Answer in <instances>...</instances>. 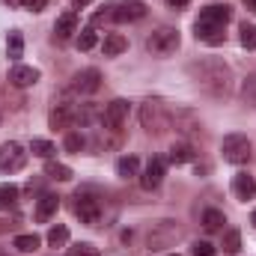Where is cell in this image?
Here are the masks:
<instances>
[{
    "label": "cell",
    "instance_id": "20",
    "mask_svg": "<svg viewBox=\"0 0 256 256\" xmlns=\"http://www.w3.org/2000/svg\"><path fill=\"white\" fill-rule=\"evenodd\" d=\"M72 116H74V114H72L68 104H57V108L51 110V116H48V126L51 128H66L68 122H72Z\"/></svg>",
    "mask_w": 256,
    "mask_h": 256
},
{
    "label": "cell",
    "instance_id": "37",
    "mask_svg": "<svg viewBox=\"0 0 256 256\" xmlns=\"http://www.w3.org/2000/svg\"><path fill=\"white\" fill-rule=\"evenodd\" d=\"M191 0H167V6H173V9H185Z\"/></svg>",
    "mask_w": 256,
    "mask_h": 256
},
{
    "label": "cell",
    "instance_id": "6",
    "mask_svg": "<svg viewBox=\"0 0 256 256\" xmlns=\"http://www.w3.org/2000/svg\"><path fill=\"white\" fill-rule=\"evenodd\" d=\"M24 164H27L24 146L15 143V140H6V143L0 146V170H3V173H18Z\"/></svg>",
    "mask_w": 256,
    "mask_h": 256
},
{
    "label": "cell",
    "instance_id": "18",
    "mask_svg": "<svg viewBox=\"0 0 256 256\" xmlns=\"http://www.w3.org/2000/svg\"><path fill=\"white\" fill-rule=\"evenodd\" d=\"M126 48H128V39L122 33H104V42H102L104 57H120Z\"/></svg>",
    "mask_w": 256,
    "mask_h": 256
},
{
    "label": "cell",
    "instance_id": "35",
    "mask_svg": "<svg viewBox=\"0 0 256 256\" xmlns=\"http://www.w3.org/2000/svg\"><path fill=\"white\" fill-rule=\"evenodd\" d=\"M191 254H194V256H212V254H214V248H212L208 242H194Z\"/></svg>",
    "mask_w": 256,
    "mask_h": 256
},
{
    "label": "cell",
    "instance_id": "7",
    "mask_svg": "<svg viewBox=\"0 0 256 256\" xmlns=\"http://www.w3.org/2000/svg\"><path fill=\"white\" fill-rule=\"evenodd\" d=\"M164 173H167V161L164 158H149L143 176H140V188L143 191H155L161 182H164Z\"/></svg>",
    "mask_w": 256,
    "mask_h": 256
},
{
    "label": "cell",
    "instance_id": "24",
    "mask_svg": "<svg viewBox=\"0 0 256 256\" xmlns=\"http://www.w3.org/2000/svg\"><path fill=\"white\" fill-rule=\"evenodd\" d=\"M137 170H140V161H137L134 155H122V158L116 161V173H120L122 179H131V176H137Z\"/></svg>",
    "mask_w": 256,
    "mask_h": 256
},
{
    "label": "cell",
    "instance_id": "39",
    "mask_svg": "<svg viewBox=\"0 0 256 256\" xmlns=\"http://www.w3.org/2000/svg\"><path fill=\"white\" fill-rule=\"evenodd\" d=\"M90 3H92V0H72L74 9H84V6H90Z\"/></svg>",
    "mask_w": 256,
    "mask_h": 256
},
{
    "label": "cell",
    "instance_id": "28",
    "mask_svg": "<svg viewBox=\"0 0 256 256\" xmlns=\"http://www.w3.org/2000/svg\"><path fill=\"white\" fill-rule=\"evenodd\" d=\"M96 42H98V33H96L92 27H84V30L78 33V48H80V51H90V48H96Z\"/></svg>",
    "mask_w": 256,
    "mask_h": 256
},
{
    "label": "cell",
    "instance_id": "16",
    "mask_svg": "<svg viewBox=\"0 0 256 256\" xmlns=\"http://www.w3.org/2000/svg\"><path fill=\"white\" fill-rule=\"evenodd\" d=\"M232 194L238 200H254L256 196V179L250 173H236L232 176Z\"/></svg>",
    "mask_w": 256,
    "mask_h": 256
},
{
    "label": "cell",
    "instance_id": "23",
    "mask_svg": "<svg viewBox=\"0 0 256 256\" xmlns=\"http://www.w3.org/2000/svg\"><path fill=\"white\" fill-rule=\"evenodd\" d=\"M224 224H226L224 212H218V208H206V212H202V226H206L208 232H218Z\"/></svg>",
    "mask_w": 256,
    "mask_h": 256
},
{
    "label": "cell",
    "instance_id": "11",
    "mask_svg": "<svg viewBox=\"0 0 256 256\" xmlns=\"http://www.w3.org/2000/svg\"><path fill=\"white\" fill-rule=\"evenodd\" d=\"M78 92H84V96H92V92H98V86H102V72L98 68H84V72H78L74 74V84H72Z\"/></svg>",
    "mask_w": 256,
    "mask_h": 256
},
{
    "label": "cell",
    "instance_id": "42",
    "mask_svg": "<svg viewBox=\"0 0 256 256\" xmlns=\"http://www.w3.org/2000/svg\"><path fill=\"white\" fill-rule=\"evenodd\" d=\"M250 224H254V226H256V212H254V214H250Z\"/></svg>",
    "mask_w": 256,
    "mask_h": 256
},
{
    "label": "cell",
    "instance_id": "31",
    "mask_svg": "<svg viewBox=\"0 0 256 256\" xmlns=\"http://www.w3.org/2000/svg\"><path fill=\"white\" fill-rule=\"evenodd\" d=\"M242 45L248 48V51H254L256 48V24H242Z\"/></svg>",
    "mask_w": 256,
    "mask_h": 256
},
{
    "label": "cell",
    "instance_id": "34",
    "mask_svg": "<svg viewBox=\"0 0 256 256\" xmlns=\"http://www.w3.org/2000/svg\"><path fill=\"white\" fill-rule=\"evenodd\" d=\"M110 18H114V3H108L104 9H98L92 15V24H102V21H110Z\"/></svg>",
    "mask_w": 256,
    "mask_h": 256
},
{
    "label": "cell",
    "instance_id": "9",
    "mask_svg": "<svg viewBox=\"0 0 256 256\" xmlns=\"http://www.w3.org/2000/svg\"><path fill=\"white\" fill-rule=\"evenodd\" d=\"M39 68H33V66H24V63H15L12 66V72H9V84L12 86H18V90H27V86H33V84H39Z\"/></svg>",
    "mask_w": 256,
    "mask_h": 256
},
{
    "label": "cell",
    "instance_id": "12",
    "mask_svg": "<svg viewBox=\"0 0 256 256\" xmlns=\"http://www.w3.org/2000/svg\"><path fill=\"white\" fill-rule=\"evenodd\" d=\"M173 126H176L179 134H185V137L200 134V120H196V114L188 110V108H182V110H176V114H173Z\"/></svg>",
    "mask_w": 256,
    "mask_h": 256
},
{
    "label": "cell",
    "instance_id": "2",
    "mask_svg": "<svg viewBox=\"0 0 256 256\" xmlns=\"http://www.w3.org/2000/svg\"><path fill=\"white\" fill-rule=\"evenodd\" d=\"M179 30H173V27H158V30H152L149 36H146V51L149 54H155V57H170V54H176L179 51Z\"/></svg>",
    "mask_w": 256,
    "mask_h": 256
},
{
    "label": "cell",
    "instance_id": "44",
    "mask_svg": "<svg viewBox=\"0 0 256 256\" xmlns=\"http://www.w3.org/2000/svg\"><path fill=\"white\" fill-rule=\"evenodd\" d=\"M226 256H230V254H226Z\"/></svg>",
    "mask_w": 256,
    "mask_h": 256
},
{
    "label": "cell",
    "instance_id": "19",
    "mask_svg": "<svg viewBox=\"0 0 256 256\" xmlns=\"http://www.w3.org/2000/svg\"><path fill=\"white\" fill-rule=\"evenodd\" d=\"M6 54H9L12 63H18V60L24 57V36H21L18 30L9 33V39H6Z\"/></svg>",
    "mask_w": 256,
    "mask_h": 256
},
{
    "label": "cell",
    "instance_id": "27",
    "mask_svg": "<svg viewBox=\"0 0 256 256\" xmlns=\"http://www.w3.org/2000/svg\"><path fill=\"white\" fill-rule=\"evenodd\" d=\"M30 152H33V155H39V158H54L57 146H54L51 140H39V137H36V140L30 143Z\"/></svg>",
    "mask_w": 256,
    "mask_h": 256
},
{
    "label": "cell",
    "instance_id": "1",
    "mask_svg": "<svg viewBox=\"0 0 256 256\" xmlns=\"http://www.w3.org/2000/svg\"><path fill=\"white\" fill-rule=\"evenodd\" d=\"M188 72L194 74V80L208 92V96H226L230 86H232V72L224 60H200V63H191Z\"/></svg>",
    "mask_w": 256,
    "mask_h": 256
},
{
    "label": "cell",
    "instance_id": "26",
    "mask_svg": "<svg viewBox=\"0 0 256 256\" xmlns=\"http://www.w3.org/2000/svg\"><path fill=\"white\" fill-rule=\"evenodd\" d=\"M220 248H224V254H230V256L238 254V248H242V232H238V230H226Z\"/></svg>",
    "mask_w": 256,
    "mask_h": 256
},
{
    "label": "cell",
    "instance_id": "33",
    "mask_svg": "<svg viewBox=\"0 0 256 256\" xmlns=\"http://www.w3.org/2000/svg\"><path fill=\"white\" fill-rule=\"evenodd\" d=\"M66 149H68V152H80V149H84V137H80L78 131H72V134L66 137Z\"/></svg>",
    "mask_w": 256,
    "mask_h": 256
},
{
    "label": "cell",
    "instance_id": "4",
    "mask_svg": "<svg viewBox=\"0 0 256 256\" xmlns=\"http://www.w3.org/2000/svg\"><path fill=\"white\" fill-rule=\"evenodd\" d=\"M220 152L230 164H248L250 161V140L244 134H226L220 143Z\"/></svg>",
    "mask_w": 256,
    "mask_h": 256
},
{
    "label": "cell",
    "instance_id": "30",
    "mask_svg": "<svg viewBox=\"0 0 256 256\" xmlns=\"http://www.w3.org/2000/svg\"><path fill=\"white\" fill-rule=\"evenodd\" d=\"M39 244H42L39 236H15V248H18L21 254H33Z\"/></svg>",
    "mask_w": 256,
    "mask_h": 256
},
{
    "label": "cell",
    "instance_id": "25",
    "mask_svg": "<svg viewBox=\"0 0 256 256\" xmlns=\"http://www.w3.org/2000/svg\"><path fill=\"white\" fill-rule=\"evenodd\" d=\"M45 176H48V179H57V182H68L74 173H72V167H66V164L48 161V167H45Z\"/></svg>",
    "mask_w": 256,
    "mask_h": 256
},
{
    "label": "cell",
    "instance_id": "29",
    "mask_svg": "<svg viewBox=\"0 0 256 256\" xmlns=\"http://www.w3.org/2000/svg\"><path fill=\"white\" fill-rule=\"evenodd\" d=\"M66 242H68V230H66L63 224H57V226L48 230V244L51 248H63Z\"/></svg>",
    "mask_w": 256,
    "mask_h": 256
},
{
    "label": "cell",
    "instance_id": "8",
    "mask_svg": "<svg viewBox=\"0 0 256 256\" xmlns=\"http://www.w3.org/2000/svg\"><path fill=\"white\" fill-rule=\"evenodd\" d=\"M128 110H131V104H128L126 98H114V102L104 108V114H102V122H104V128L116 131V128L128 120Z\"/></svg>",
    "mask_w": 256,
    "mask_h": 256
},
{
    "label": "cell",
    "instance_id": "13",
    "mask_svg": "<svg viewBox=\"0 0 256 256\" xmlns=\"http://www.w3.org/2000/svg\"><path fill=\"white\" fill-rule=\"evenodd\" d=\"M194 30H196V39H200V42H206V45H220V42L226 39V33H224V27H220V24L196 21V24H194Z\"/></svg>",
    "mask_w": 256,
    "mask_h": 256
},
{
    "label": "cell",
    "instance_id": "5",
    "mask_svg": "<svg viewBox=\"0 0 256 256\" xmlns=\"http://www.w3.org/2000/svg\"><path fill=\"white\" fill-rule=\"evenodd\" d=\"M74 214L80 218V224H90V226H98L102 224V202L86 191L74 194Z\"/></svg>",
    "mask_w": 256,
    "mask_h": 256
},
{
    "label": "cell",
    "instance_id": "14",
    "mask_svg": "<svg viewBox=\"0 0 256 256\" xmlns=\"http://www.w3.org/2000/svg\"><path fill=\"white\" fill-rule=\"evenodd\" d=\"M57 208H60V196H57V194H42L39 202H36V214H33V218H36L39 224H48V220L57 214Z\"/></svg>",
    "mask_w": 256,
    "mask_h": 256
},
{
    "label": "cell",
    "instance_id": "22",
    "mask_svg": "<svg viewBox=\"0 0 256 256\" xmlns=\"http://www.w3.org/2000/svg\"><path fill=\"white\" fill-rule=\"evenodd\" d=\"M194 158H196V152H194L191 143H176V146L170 149V161H173V164H188Z\"/></svg>",
    "mask_w": 256,
    "mask_h": 256
},
{
    "label": "cell",
    "instance_id": "17",
    "mask_svg": "<svg viewBox=\"0 0 256 256\" xmlns=\"http://www.w3.org/2000/svg\"><path fill=\"white\" fill-rule=\"evenodd\" d=\"M54 33H57V39H68L72 33H78V12H74V9H68V12H63V15L57 18Z\"/></svg>",
    "mask_w": 256,
    "mask_h": 256
},
{
    "label": "cell",
    "instance_id": "32",
    "mask_svg": "<svg viewBox=\"0 0 256 256\" xmlns=\"http://www.w3.org/2000/svg\"><path fill=\"white\" fill-rule=\"evenodd\" d=\"M68 256H102V254H98V248H96V244L80 242V244H74V248L68 250Z\"/></svg>",
    "mask_w": 256,
    "mask_h": 256
},
{
    "label": "cell",
    "instance_id": "15",
    "mask_svg": "<svg viewBox=\"0 0 256 256\" xmlns=\"http://www.w3.org/2000/svg\"><path fill=\"white\" fill-rule=\"evenodd\" d=\"M230 18H232V9H230L226 3H224V6H218V3H214V6H206V9L200 12V18H196V21H206V24H220V27H226V21H230Z\"/></svg>",
    "mask_w": 256,
    "mask_h": 256
},
{
    "label": "cell",
    "instance_id": "21",
    "mask_svg": "<svg viewBox=\"0 0 256 256\" xmlns=\"http://www.w3.org/2000/svg\"><path fill=\"white\" fill-rule=\"evenodd\" d=\"M18 196H21V191L15 188V185H0V212H9V208H15L18 206Z\"/></svg>",
    "mask_w": 256,
    "mask_h": 256
},
{
    "label": "cell",
    "instance_id": "36",
    "mask_svg": "<svg viewBox=\"0 0 256 256\" xmlns=\"http://www.w3.org/2000/svg\"><path fill=\"white\" fill-rule=\"evenodd\" d=\"M244 96H250V98H256V74H250V78L244 80Z\"/></svg>",
    "mask_w": 256,
    "mask_h": 256
},
{
    "label": "cell",
    "instance_id": "41",
    "mask_svg": "<svg viewBox=\"0 0 256 256\" xmlns=\"http://www.w3.org/2000/svg\"><path fill=\"white\" fill-rule=\"evenodd\" d=\"M244 3H248V6H250V9L256 12V0H244Z\"/></svg>",
    "mask_w": 256,
    "mask_h": 256
},
{
    "label": "cell",
    "instance_id": "38",
    "mask_svg": "<svg viewBox=\"0 0 256 256\" xmlns=\"http://www.w3.org/2000/svg\"><path fill=\"white\" fill-rule=\"evenodd\" d=\"M9 6H15V9H27V0H6Z\"/></svg>",
    "mask_w": 256,
    "mask_h": 256
},
{
    "label": "cell",
    "instance_id": "10",
    "mask_svg": "<svg viewBox=\"0 0 256 256\" xmlns=\"http://www.w3.org/2000/svg\"><path fill=\"white\" fill-rule=\"evenodd\" d=\"M146 15V3L143 0H122L114 3V21H140Z\"/></svg>",
    "mask_w": 256,
    "mask_h": 256
},
{
    "label": "cell",
    "instance_id": "43",
    "mask_svg": "<svg viewBox=\"0 0 256 256\" xmlns=\"http://www.w3.org/2000/svg\"><path fill=\"white\" fill-rule=\"evenodd\" d=\"M0 256H9V254H0Z\"/></svg>",
    "mask_w": 256,
    "mask_h": 256
},
{
    "label": "cell",
    "instance_id": "3",
    "mask_svg": "<svg viewBox=\"0 0 256 256\" xmlns=\"http://www.w3.org/2000/svg\"><path fill=\"white\" fill-rule=\"evenodd\" d=\"M140 122H143V128H146L149 134H161L170 120H167L164 104H161L158 98H149V102H143V108H140Z\"/></svg>",
    "mask_w": 256,
    "mask_h": 256
},
{
    "label": "cell",
    "instance_id": "40",
    "mask_svg": "<svg viewBox=\"0 0 256 256\" xmlns=\"http://www.w3.org/2000/svg\"><path fill=\"white\" fill-rule=\"evenodd\" d=\"M6 230H12V224H6V220H0V232H6Z\"/></svg>",
    "mask_w": 256,
    "mask_h": 256
}]
</instances>
